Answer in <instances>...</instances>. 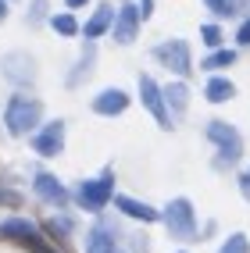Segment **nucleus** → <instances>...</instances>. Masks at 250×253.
<instances>
[{
	"instance_id": "1",
	"label": "nucleus",
	"mask_w": 250,
	"mask_h": 253,
	"mask_svg": "<svg viewBox=\"0 0 250 253\" xmlns=\"http://www.w3.org/2000/svg\"><path fill=\"white\" fill-rule=\"evenodd\" d=\"M164 225H168V232L175 235V239H193L197 235V214H193V204L190 200L175 196L168 207H164Z\"/></svg>"
},
{
	"instance_id": "2",
	"label": "nucleus",
	"mask_w": 250,
	"mask_h": 253,
	"mask_svg": "<svg viewBox=\"0 0 250 253\" xmlns=\"http://www.w3.org/2000/svg\"><path fill=\"white\" fill-rule=\"evenodd\" d=\"M40 111H43V107L36 104V100H29V96H11L7 114H4V125H7V132L22 136V132L36 128V122H40Z\"/></svg>"
},
{
	"instance_id": "3",
	"label": "nucleus",
	"mask_w": 250,
	"mask_h": 253,
	"mask_svg": "<svg viewBox=\"0 0 250 253\" xmlns=\"http://www.w3.org/2000/svg\"><path fill=\"white\" fill-rule=\"evenodd\" d=\"M111 196H114V178H111V171L100 175V178L82 182L79 189H75L79 207H86V211H104V207L111 204Z\"/></svg>"
},
{
	"instance_id": "4",
	"label": "nucleus",
	"mask_w": 250,
	"mask_h": 253,
	"mask_svg": "<svg viewBox=\"0 0 250 253\" xmlns=\"http://www.w3.org/2000/svg\"><path fill=\"white\" fill-rule=\"evenodd\" d=\"M207 139L222 150V154H218V164H222V168L232 164V161L243 154V139H240V132L232 128V125H225V122H211V125H207Z\"/></svg>"
},
{
	"instance_id": "5",
	"label": "nucleus",
	"mask_w": 250,
	"mask_h": 253,
	"mask_svg": "<svg viewBox=\"0 0 250 253\" xmlns=\"http://www.w3.org/2000/svg\"><path fill=\"white\" fill-rule=\"evenodd\" d=\"M154 57L175 75H190V46L186 40H164L154 46Z\"/></svg>"
},
{
	"instance_id": "6",
	"label": "nucleus",
	"mask_w": 250,
	"mask_h": 253,
	"mask_svg": "<svg viewBox=\"0 0 250 253\" xmlns=\"http://www.w3.org/2000/svg\"><path fill=\"white\" fill-rule=\"evenodd\" d=\"M32 150L43 154V157H57L64 150V122L43 125V132H36V139H32Z\"/></svg>"
},
{
	"instance_id": "7",
	"label": "nucleus",
	"mask_w": 250,
	"mask_h": 253,
	"mask_svg": "<svg viewBox=\"0 0 250 253\" xmlns=\"http://www.w3.org/2000/svg\"><path fill=\"white\" fill-rule=\"evenodd\" d=\"M140 93H143L147 111L157 118V125H161V128H172V114H168V107H164V96H161V89H157V82H154V79H140Z\"/></svg>"
},
{
	"instance_id": "8",
	"label": "nucleus",
	"mask_w": 250,
	"mask_h": 253,
	"mask_svg": "<svg viewBox=\"0 0 250 253\" xmlns=\"http://www.w3.org/2000/svg\"><path fill=\"white\" fill-rule=\"evenodd\" d=\"M93 111L104 114V118H118L122 111H129V96H125L122 89H104V93H97Z\"/></svg>"
},
{
	"instance_id": "9",
	"label": "nucleus",
	"mask_w": 250,
	"mask_h": 253,
	"mask_svg": "<svg viewBox=\"0 0 250 253\" xmlns=\"http://www.w3.org/2000/svg\"><path fill=\"white\" fill-rule=\"evenodd\" d=\"M140 36V7L136 4H125L118 14V25H114V40L118 43H132Z\"/></svg>"
},
{
	"instance_id": "10",
	"label": "nucleus",
	"mask_w": 250,
	"mask_h": 253,
	"mask_svg": "<svg viewBox=\"0 0 250 253\" xmlns=\"http://www.w3.org/2000/svg\"><path fill=\"white\" fill-rule=\"evenodd\" d=\"M36 193H40V200H47V204H54V207H61V204H68V189H64V185L54 178V175H36Z\"/></svg>"
},
{
	"instance_id": "11",
	"label": "nucleus",
	"mask_w": 250,
	"mask_h": 253,
	"mask_svg": "<svg viewBox=\"0 0 250 253\" xmlns=\"http://www.w3.org/2000/svg\"><path fill=\"white\" fill-rule=\"evenodd\" d=\"M0 68H4L7 79L18 82V86H29V82H32V61H29V54H7Z\"/></svg>"
},
{
	"instance_id": "12",
	"label": "nucleus",
	"mask_w": 250,
	"mask_h": 253,
	"mask_svg": "<svg viewBox=\"0 0 250 253\" xmlns=\"http://www.w3.org/2000/svg\"><path fill=\"white\" fill-rule=\"evenodd\" d=\"M114 204H118V211L125 217H136V221H157V211L147 207L143 200H132V196H111Z\"/></svg>"
},
{
	"instance_id": "13",
	"label": "nucleus",
	"mask_w": 250,
	"mask_h": 253,
	"mask_svg": "<svg viewBox=\"0 0 250 253\" xmlns=\"http://www.w3.org/2000/svg\"><path fill=\"white\" fill-rule=\"evenodd\" d=\"M86 253H122L118 243H114V235L107 228H93L86 235Z\"/></svg>"
},
{
	"instance_id": "14",
	"label": "nucleus",
	"mask_w": 250,
	"mask_h": 253,
	"mask_svg": "<svg viewBox=\"0 0 250 253\" xmlns=\"http://www.w3.org/2000/svg\"><path fill=\"white\" fill-rule=\"evenodd\" d=\"M111 25H114V11H111V4H100V7L93 11L90 25H86V36H90V40H97V36H104Z\"/></svg>"
},
{
	"instance_id": "15",
	"label": "nucleus",
	"mask_w": 250,
	"mask_h": 253,
	"mask_svg": "<svg viewBox=\"0 0 250 253\" xmlns=\"http://www.w3.org/2000/svg\"><path fill=\"white\" fill-rule=\"evenodd\" d=\"M232 93H236V89H232V82H229V79H218V75H214V79L207 82V86H204V96L211 100V104H222V100H232Z\"/></svg>"
},
{
	"instance_id": "16",
	"label": "nucleus",
	"mask_w": 250,
	"mask_h": 253,
	"mask_svg": "<svg viewBox=\"0 0 250 253\" xmlns=\"http://www.w3.org/2000/svg\"><path fill=\"white\" fill-rule=\"evenodd\" d=\"M161 96H164V107L168 111H186V104H190V89L182 82H172L168 93H161Z\"/></svg>"
},
{
	"instance_id": "17",
	"label": "nucleus",
	"mask_w": 250,
	"mask_h": 253,
	"mask_svg": "<svg viewBox=\"0 0 250 253\" xmlns=\"http://www.w3.org/2000/svg\"><path fill=\"white\" fill-rule=\"evenodd\" d=\"M36 225L25 221V217H7L4 225H0V235H7V239H22V235H32Z\"/></svg>"
},
{
	"instance_id": "18",
	"label": "nucleus",
	"mask_w": 250,
	"mask_h": 253,
	"mask_svg": "<svg viewBox=\"0 0 250 253\" xmlns=\"http://www.w3.org/2000/svg\"><path fill=\"white\" fill-rule=\"evenodd\" d=\"M218 253H250V239H247L243 232H236V235H229V239L222 243Z\"/></svg>"
},
{
	"instance_id": "19",
	"label": "nucleus",
	"mask_w": 250,
	"mask_h": 253,
	"mask_svg": "<svg viewBox=\"0 0 250 253\" xmlns=\"http://www.w3.org/2000/svg\"><path fill=\"white\" fill-rule=\"evenodd\" d=\"M232 61H236L232 50H214V54L204 57V68H222V64H232Z\"/></svg>"
},
{
	"instance_id": "20",
	"label": "nucleus",
	"mask_w": 250,
	"mask_h": 253,
	"mask_svg": "<svg viewBox=\"0 0 250 253\" xmlns=\"http://www.w3.org/2000/svg\"><path fill=\"white\" fill-rule=\"evenodd\" d=\"M75 29H79V22L72 18V14H57V18H54V32H57V36H75Z\"/></svg>"
},
{
	"instance_id": "21",
	"label": "nucleus",
	"mask_w": 250,
	"mask_h": 253,
	"mask_svg": "<svg viewBox=\"0 0 250 253\" xmlns=\"http://www.w3.org/2000/svg\"><path fill=\"white\" fill-rule=\"evenodd\" d=\"M18 243H22V246H29L32 253H54V250H50V246H47V243L40 239V235H36V232H32V235H22V239H18Z\"/></svg>"
},
{
	"instance_id": "22",
	"label": "nucleus",
	"mask_w": 250,
	"mask_h": 253,
	"mask_svg": "<svg viewBox=\"0 0 250 253\" xmlns=\"http://www.w3.org/2000/svg\"><path fill=\"white\" fill-rule=\"evenodd\" d=\"M47 228L54 232V235H72L75 221H68V217H54V221H47Z\"/></svg>"
},
{
	"instance_id": "23",
	"label": "nucleus",
	"mask_w": 250,
	"mask_h": 253,
	"mask_svg": "<svg viewBox=\"0 0 250 253\" xmlns=\"http://www.w3.org/2000/svg\"><path fill=\"white\" fill-rule=\"evenodd\" d=\"M204 43L218 46V43H222V29H218V25H204Z\"/></svg>"
},
{
	"instance_id": "24",
	"label": "nucleus",
	"mask_w": 250,
	"mask_h": 253,
	"mask_svg": "<svg viewBox=\"0 0 250 253\" xmlns=\"http://www.w3.org/2000/svg\"><path fill=\"white\" fill-rule=\"evenodd\" d=\"M204 4H207L211 11H218V14H229V11H232V4H229V0H204Z\"/></svg>"
},
{
	"instance_id": "25",
	"label": "nucleus",
	"mask_w": 250,
	"mask_h": 253,
	"mask_svg": "<svg viewBox=\"0 0 250 253\" xmlns=\"http://www.w3.org/2000/svg\"><path fill=\"white\" fill-rule=\"evenodd\" d=\"M240 43H250V22L240 25Z\"/></svg>"
},
{
	"instance_id": "26",
	"label": "nucleus",
	"mask_w": 250,
	"mask_h": 253,
	"mask_svg": "<svg viewBox=\"0 0 250 253\" xmlns=\"http://www.w3.org/2000/svg\"><path fill=\"white\" fill-rule=\"evenodd\" d=\"M240 185H243V193H247V200H250V171H247V175L240 178Z\"/></svg>"
},
{
	"instance_id": "27",
	"label": "nucleus",
	"mask_w": 250,
	"mask_h": 253,
	"mask_svg": "<svg viewBox=\"0 0 250 253\" xmlns=\"http://www.w3.org/2000/svg\"><path fill=\"white\" fill-rule=\"evenodd\" d=\"M4 18H7V4L0 0V22H4Z\"/></svg>"
},
{
	"instance_id": "28",
	"label": "nucleus",
	"mask_w": 250,
	"mask_h": 253,
	"mask_svg": "<svg viewBox=\"0 0 250 253\" xmlns=\"http://www.w3.org/2000/svg\"><path fill=\"white\" fill-rule=\"evenodd\" d=\"M82 4H86V0H68V7H82Z\"/></svg>"
}]
</instances>
